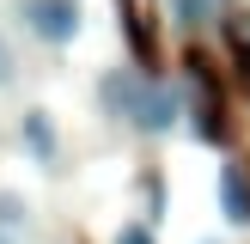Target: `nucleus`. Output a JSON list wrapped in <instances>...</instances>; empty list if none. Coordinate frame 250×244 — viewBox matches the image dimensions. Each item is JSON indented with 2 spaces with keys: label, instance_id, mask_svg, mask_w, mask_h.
<instances>
[{
  "label": "nucleus",
  "instance_id": "4468645a",
  "mask_svg": "<svg viewBox=\"0 0 250 244\" xmlns=\"http://www.w3.org/2000/svg\"><path fill=\"white\" fill-rule=\"evenodd\" d=\"M202 244H214V238H202Z\"/></svg>",
  "mask_w": 250,
  "mask_h": 244
},
{
  "label": "nucleus",
  "instance_id": "39448f33",
  "mask_svg": "<svg viewBox=\"0 0 250 244\" xmlns=\"http://www.w3.org/2000/svg\"><path fill=\"white\" fill-rule=\"evenodd\" d=\"M19 141H24V153L31 159H55V122H49V110H24V122H19Z\"/></svg>",
  "mask_w": 250,
  "mask_h": 244
},
{
  "label": "nucleus",
  "instance_id": "423d86ee",
  "mask_svg": "<svg viewBox=\"0 0 250 244\" xmlns=\"http://www.w3.org/2000/svg\"><path fill=\"white\" fill-rule=\"evenodd\" d=\"M195 141H208V146H226V141H232V122H226V110H220L214 92L195 104Z\"/></svg>",
  "mask_w": 250,
  "mask_h": 244
},
{
  "label": "nucleus",
  "instance_id": "1a4fd4ad",
  "mask_svg": "<svg viewBox=\"0 0 250 244\" xmlns=\"http://www.w3.org/2000/svg\"><path fill=\"white\" fill-rule=\"evenodd\" d=\"M116 244H153V220H134V226L116 232Z\"/></svg>",
  "mask_w": 250,
  "mask_h": 244
},
{
  "label": "nucleus",
  "instance_id": "20e7f679",
  "mask_svg": "<svg viewBox=\"0 0 250 244\" xmlns=\"http://www.w3.org/2000/svg\"><path fill=\"white\" fill-rule=\"evenodd\" d=\"M141 92H146V80H141V73H110V80L98 85V98H104V110H110V116H122V122L134 116V104H141Z\"/></svg>",
  "mask_w": 250,
  "mask_h": 244
},
{
  "label": "nucleus",
  "instance_id": "0eeeda50",
  "mask_svg": "<svg viewBox=\"0 0 250 244\" xmlns=\"http://www.w3.org/2000/svg\"><path fill=\"white\" fill-rule=\"evenodd\" d=\"M31 226V202H24V195H12V189H0V232H24Z\"/></svg>",
  "mask_w": 250,
  "mask_h": 244
},
{
  "label": "nucleus",
  "instance_id": "f257e3e1",
  "mask_svg": "<svg viewBox=\"0 0 250 244\" xmlns=\"http://www.w3.org/2000/svg\"><path fill=\"white\" fill-rule=\"evenodd\" d=\"M12 19L24 24V37H37V43H73L80 37V24H85V6L80 0H19V12Z\"/></svg>",
  "mask_w": 250,
  "mask_h": 244
},
{
  "label": "nucleus",
  "instance_id": "9d476101",
  "mask_svg": "<svg viewBox=\"0 0 250 244\" xmlns=\"http://www.w3.org/2000/svg\"><path fill=\"white\" fill-rule=\"evenodd\" d=\"M12 73H19V55H12V43H6V37H0V92H6V85H12Z\"/></svg>",
  "mask_w": 250,
  "mask_h": 244
},
{
  "label": "nucleus",
  "instance_id": "ddd939ff",
  "mask_svg": "<svg viewBox=\"0 0 250 244\" xmlns=\"http://www.w3.org/2000/svg\"><path fill=\"white\" fill-rule=\"evenodd\" d=\"M0 244H12V238H6V232H0Z\"/></svg>",
  "mask_w": 250,
  "mask_h": 244
},
{
  "label": "nucleus",
  "instance_id": "9b49d317",
  "mask_svg": "<svg viewBox=\"0 0 250 244\" xmlns=\"http://www.w3.org/2000/svg\"><path fill=\"white\" fill-rule=\"evenodd\" d=\"M159 207H165V189H159V177H146V220H159Z\"/></svg>",
  "mask_w": 250,
  "mask_h": 244
},
{
  "label": "nucleus",
  "instance_id": "f8f14e48",
  "mask_svg": "<svg viewBox=\"0 0 250 244\" xmlns=\"http://www.w3.org/2000/svg\"><path fill=\"white\" fill-rule=\"evenodd\" d=\"M232 55H238V80H244V92H250V43H232Z\"/></svg>",
  "mask_w": 250,
  "mask_h": 244
},
{
  "label": "nucleus",
  "instance_id": "f03ea898",
  "mask_svg": "<svg viewBox=\"0 0 250 244\" xmlns=\"http://www.w3.org/2000/svg\"><path fill=\"white\" fill-rule=\"evenodd\" d=\"M134 128L141 134H171L183 122V92L177 85H165V80H146V92H141V104H134Z\"/></svg>",
  "mask_w": 250,
  "mask_h": 244
},
{
  "label": "nucleus",
  "instance_id": "7ed1b4c3",
  "mask_svg": "<svg viewBox=\"0 0 250 244\" xmlns=\"http://www.w3.org/2000/svg\"><path fill=\"white\" fill-rule=\"evenodd\" d=\"M220 214L232 220V226H250V165H238V159H226L220 165Z\"/></svg>",
  "mask_w": 250,
  "mask_h": 244
},
{
  "label": "nucleus",
  "instance_id": "6e6552de",
  "mask_svg": "<svg viewBox=\"0 0 250 244\" xmlns=\"http://www.w3.org/2000/svg\"><path fill=\"white\" fill-rule=\"evenodd\" d=\"M171 6H177V24H183V31H202L214 0H171Z\"/></svg>",
  "mask_w": 250,
  "mask_h": 244
}]
</instances>
